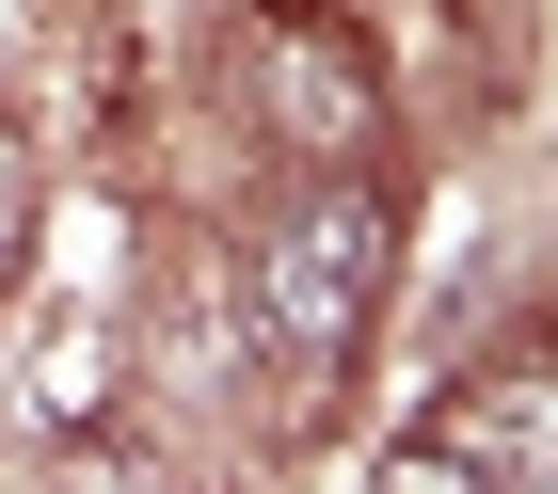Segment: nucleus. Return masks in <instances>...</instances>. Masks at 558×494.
I'll list each match as a JSON object with an SVG mask.
<instances>
[{"label":"nucleus","mask_w":558,"mask_h":494,"mask_svg":"<svg viewBox=\"0 0 558 494\" xmlns=\"http://www.w3.org/2000/svg\"><path fill=\"white\" fill-rule=\"evenodd\" d=\"M384 255H399L384 176H319V192L256 240V335L288 351V368H336L351 335L384 320Z\"/></svg>","instance_id":"f257e3e1"},{"label":"nucleus","mask_w":558,"mask_h":494,"mask_svg":"<svg viewBox=\"0 0 558 494\" xmlns=\"http://www.w3.org/2000/svg\"><path fill=\"white\" fill-rule=\"evenodd\" d=\"M447 462L478 494H558V383H478L463 431H447Z\"/></svg>","instance_id":"f03ea898"},{"label":"nucleus","mask_w":558,"mask_h":494,"mask_svg":"<svg viewBox=\"0 0 558 494\" xmlns=\"http://www.w3.org/2000/svg\"><path fill=\"white\" fill-rule=\"evenodd\" d=\"M16 255H33V144H16V112H0V288H16Z\"/></svg>","instance_id":"7ed1b4c3"},{"label":"nucleus","mask_w":558,"mask_h":494,"mask_svg":"<svg viewBox=\"0 0 558 494\" xmlns=\"http://www.w3.org/2000/svg\"><path fill=\"white\" fill-rule=\"evenodd\" d=\"M384 494H478V479H463L447 447H399V462H384Z\"/></svg>","instance_id":"20e7f679"}]
</instances>
